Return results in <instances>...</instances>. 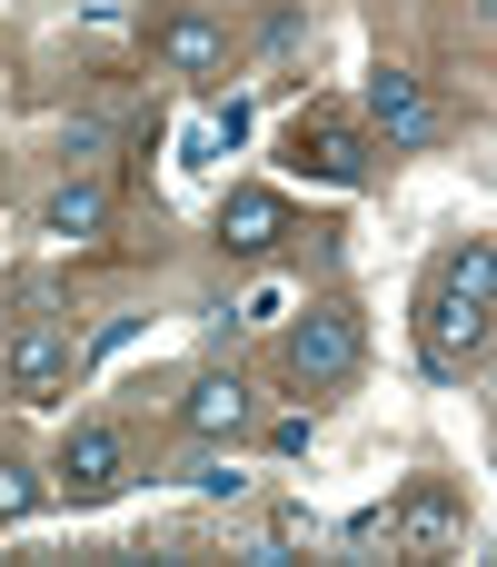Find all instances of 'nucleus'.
I'll return each instance as SVG.
<instances>
[{
	"label": "nucleus",
	"mask_w": 497,
	"mask_h": 567,
	"mask_svg": "<svg viewBox=\"0 0 497 567\" xmlns=\"http://www.w3.org/2000/svg\"><path fill=\"white\" fill-rule=\"evenodd\" d=\"M40 498H50V468H30V458H0V528H20Z\"/></svg>",
	"instance_id": "f8f14e48"
},
{
	"label": "nucleus",
	"mask_w": 497,
	"mask_h": 567,
	"mask_svg": "<svg viewBox=\"0 0 497 567\" xmlns=\"http://www.w3.org/2000/svg\"><path fill=\"white\" fill-rule=\"evenodd\" d=\"M359 359H369L359 309L319 299V309H299V319H289V379H299V389H339V379H359Z\"/></svg>",
	"instance_id": "f03ea898"
},
{
	"label": "nucleus",
	"mask_w": 497,
	"mask_h": 567,
	"mask_svg": "<svg viewBox=\"0 0 497 567\" xmlns=\"http://www.w3.org/2000/svg\"><path fill=\"white\" fill-rule=\"evenodd\" d=\"M50 488H60L70 508L120 498V488H130V439H120L110 419H80V429L60 439V458H50Z\"/></svg>",
	"instance_id": "7ed1b4c3"
},
{
	"label": "nucleus",
	"mask_w": 497,
	"mask_h": 567,
	"mask_svg": "<svg viewBox=\"0 0 497 567\" xmlns=\"http://www.w3.org/2000/svg\"><path fill=\"white\" fill-rule=\"evenodd\" d=\"M100 150H110V120H90V110H80V120L60 130V159H70V169H90Z\"/></svg>",
	"instance_id": "4468645a"
},
{
	"label": "nucleus",
	"mask_w": 497,
	"mask_h": 567,
	"mask_svg": "<svg viewBox=\"0 0 497 567\" xmlns=\"http://www.w3.org/2000/svg\"><path fill=\"white\" fill-rule=\"evenodd\" d=\"M159 60H169V70H189V80H199V70H219V60H229L219 10H179V20H159Z\"/></svg>",
	"instance_id": "9b49d317"
},
{
	"label": "nucleus",
	"mask_w": 497,
	"mask_h": 567,
	"mask_svg": "<svg viewBox=\"0 0 497 567\" xmlns=\"http://www.w3.org/2000/svg\"><path fill=\"white\" fill-rule=\"evenodd\" d=\"M389 538L418 548V558H458V548H468V508H458L448 488H408L398 518H389Z\"/></svg>",
	"instance_id": "6e6552de"
},
{
	"label": "nucleus",
	"mask_w": 497,
	"mask_h": 567,
	"mask_svg": "<svg viewBox=\"0 0 497 567\" xmlns=\"http://www.w3.org/2000/svg\"><path fill=\"white\" fill-rule=\"evenodd\" d=\"M249 419H259V399H249L239 369H199V379L179 389V429H189V439H219V449H229V439H249Z\"/></svg>",
	"instance_id": "0eeeda50"
},
{
	"label": "nucleus",
	"mask_w": 497,
	"mask_h": 567,
	"mask_svg": "<svg viewBox=\"0 0 497 567\" xmlns=\"http://www.w3.org/2000/svg\"><path fill=\"white\" fill-rule=\"evenodd\" d=\"M40 229H50V239H70V249H80V239H100V229H110V189H100L90 169H70V179L40 199Z\"/></svg>",
	"instance_id": "9d476101"
},
{
	"label": "nucleus",
	"mask_w": 497,
	"mask_h": 567,
	"mask_svg": "<svg viewBox=\"0 0 497 567\" xmlns=\"http://www.w3.org/2000/svg\"><path fill=\"white\" fill-rule=\"evenodd\" d=\"M189 488H199V498H239L249 478H239V458H219V439H199V458H189Z\"/></svg>",
	"instance_id": "ddd939ff"
},
{
	"label": "nucleus",
	"mask_w": 497,
	"mask_h": 567,
	"mask_svg": "<svg viewBox=\"0 0 497 567\" xmlns=\"http://www.w3.org/2000/svg\"><path fill=\"white\" fill-rule=\"evenodd\" d=\"M359 110H369V140H389V150H428L438 130H448V110L428 100V80L418 70H369V90H359Z\"/></svg>",
	"instance_id": "20e7f679"
},
{
	"label": "nucleus",
	"mask_w": 497,
	"mask_h": 567,
	"mask_svg": "<svg viewBox=\"0 0 497 567\" xmlns=\"http://www.w3.org/2000/svg\"><path fill=\"white\" fill-rule=\"evenodd\" d=\"M488 329H497V239H458L418 299V359L438 379H458L488 359Z\"/></svg>",
	"instance_id": "f257e3e1"
},
{
	"label": "nucleus",
	"mask_w": 497,
	"mask_h": 567,
	"mask_svg": "<svg viewBox=\"0 0 497 567\" xmlns=\"http://www.w3.org/2000/svg\"><path fill=\"white\" fill-rule=\"evenodd\" d=\"M10 389L30 409H60V389H70V329L60 319H20L10 329Z\"/></svg>",
	"instance_id": "423d86ee"
},
{
	"label": "nucleus",
	"mask_w": 497,
	"mask_h": 567,
	"mask_svg": "<svg viewBox=\"0 0 497 567\" xmlns=\"http://www.w3.org/2000/svg\"><path fill=\"white\" fill-rule=\"evenodd\" d=\"M289 159H299L309 179H329V189H359V179H379V140H369L359 120H339V110H309V120L289 130Z\"/></svg>",
	"instance_id": "39448f33"
},
{
	"label": "nucleus",
	"mask_w": 497,
	"mask_h": 567,
	"mask_svg": "<svg viewBox=\"0 0 497 567\" xmlns=\"http://www.w3.org/2000/svg\"><path fill=\"white\" fill-rule=\"evenodd\" d=\"M279 239H289V199L279 189H229L219 199V249L229 259H269Z\"/></svg>",
	"instance_id": "1a4fd4ad"
}]
</instances>
